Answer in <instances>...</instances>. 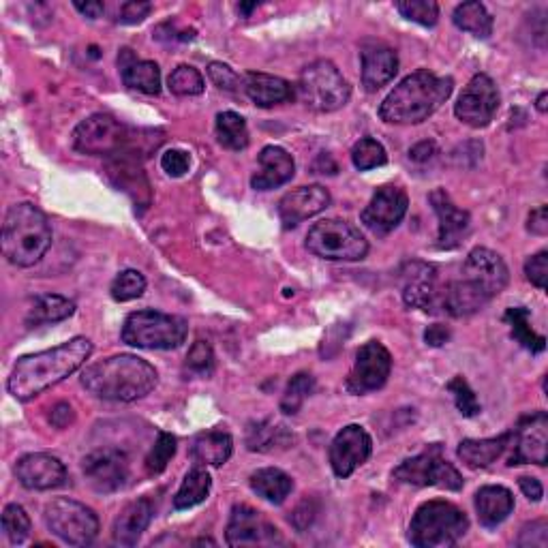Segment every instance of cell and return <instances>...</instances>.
I'll use <instances>...</instances> for the list:
<instances>
[{
  "label": "cell",
  "instance_id": "8d00e7d4",
  "mask_svg": "<svg viewBox=\"0 0 548 548\" xmlns=\"http://www.w3.org/2000/svg\"><path fill=\"white\" fill-rule=\"evenodd\" d=\"M504 319L512 328V337L519 341L525 349H529V352H534V354L544 352L546 339L542 337V334H536L534 330H531V313H529V309H525V307L508 309Z\"/></svg>",
  "mask_w": 548,
  "mask_h": 548
},
{
  "label": "cell",
  "instance_id": "be15d7a7",
  "mask_svg": "<svg viewBox=\"0 0 548 548\" xmlns=\"http://www.w3.org/2000/svg\"><path fill=\"white\" fill-rule=\"evenodd\" d=\"M255 7H257V3H251V5H240L238 9H240L242 13H251Z\"/></svg>",
  "mask_w": 548,
  "mask_h": 548
},
{
  "label": "cell",
  "instance_id": "d590c367",
  "mask_svg": "<svg viewBox=\"0 0 548 548\" xmlns=\"http://www.w3.org/2000/svg\"><path fill=\"white\" fill-rule=\"evenodd\" d=\"M210 486H212V480L208 471L202 465L193 467L180 484V489L174 497V508L189 510L197 504H202V501H206V497L210 495Z\"/></svg>",
  "mask_w": 548,
  "mask_h": 548
},
{
  "label": "cell",
  "instance_id": "f5cc1de1",
  "mask_svg": "<svg viewBox=\"0 0 548 548\" xmlns=\"http://www.w3.org/2000/svg\"><path fill=\"white\" fill-rule=\"evenodd\" d=\"M150 11H152L150 3H144V0H131V3L120 5V13L116 20L123 24H140L142 20L148 18Z\"/></svg>",
  "mask_w": 548,
  "mask_h": 548
},
{
  "label": "cell",
  "instance_id": "4fadbf2b",
  "mask_svg": "<svg viewBox=\"0 0 548 548\" xmlns=\"http://www.w3.org/2000/svg\"><path fill=\"white\" fill-rule=\"evenodd\" d=\"M512 454L508 465H527L534 463L544 467L548 461V416L546 411H534L527 414L510 431Z\"/></svg>",
  "mask_w": 548,
  "mask_h": 548
},
{
  "label": "cell",
  "instance_id": "7bdbcfd3",
  "mask_svg": "<svg viewBox=\"0 0 548 548\" xmlns=\"http://www.w3.org/2000/svg\"><path fill=\"white\" fill-rule=\"evenodd\" d=\"M144 289H146V279H144L142 272L123 270L112 281L110 292H112V298L116 302H129V300L140 298L144 294Z\"/></svg>",
  "mask_w": 548,
  "mask_h": 548
},
{
  "label": "cell",
  "instance_id": "2e32d148",
  "mask_svg": "<svg viewBox=\"0 0 548 548\" xmlns=\"http://www.w3.org/2000/svg\"><path fill=\"white\" fill-rule=\"evenodd\" d=\"M225 540L230 546H274L283 544L279 529L251 506H234Z\"/></svg>",
  "mask_w": 548,
  "mask_h": 548
},
{
  "label": "cell",
  "instance_id": "30bf717a",
  "mask_svg": "<svg viewBox=\"0 0 548 548\" xmlns=\"http://www.w3.org/2000/svg\"><path fill=\"white\" fill-rule=\"evenodd\" d=\"M45 525L58 540L71 546H88L99 536L97 514L69 497H56L45 506Z\"/></svg>",
  "mask_w": 548,
  "mask_h": 548
},
{
  "label": "cell",
  "instance_id": "83f0119b",
  "mask_svg": "<svg viewBox=\"0 0 548 548\" xmlns=\"http://www.w3.org/2000/svg\"><path fill=\"white\" fill-rule=\"evenodd\" d=\"M245 90L249 99L260 108H272V105L287 103L296 97L292 84L268 73H249L245 78Z\"/></svg>",
  "mask_w": 548,
  "mask_h": 548
},
{
  "label": "cell",
  "instance_id": "74e56055",
  "mask_svg": "<svg viewBox=\"0 0 548 548\" xmlns=\"http://www.w3.org/2000/svg\"><path fill=\"white\" fill-rule=\"evenodd\" d=\"M217 140L223 148L245 150L249 146V129L245 118L236 112H221L217 116Z\"/></svg>",
  "mask_w": 548,
  "mask_h": 548
},
{
  "label": "cell",
  "instance_id": "9f6ffc18",
  "mask_svg": "<svg viewBox=\"0 0 548 548\" xmlns=\"http://www.w3.org/2000/svg\"><path fill=\"white\" fill-rule=\"evenodd\" d=\"M313 516H315V510L311 508L309 499H307V501H302V504L296 508V512L292 514V519H289V521L294 523V527L298 531H302V529H307L313 523Z\"/></svg>",
  "mask_w": 548,
  "mask_h": 548
},
{
  "label": "cell",
  "instance_id": "44dd1931",
  "mask_svg": "<svg viewBox=\"0 0 548 548\" xmlns=\"http://www.w3.org/2000/svg\"><path fill=\"white\" fill-rule=\"evenodd\" d=\"M15 478L30 491H52L69 482L67 469L52 454H26L15 463Z\"/></svg>",
  "mask_w": 548,
  "mask_h": 548
},
{
  "label": "cell",
  "instance_id": "b9f144b4",
  "mask_svg": "<svg viewBox=\"0 0 548 548\" xmlns=\"http://www.w3.org/2000/svg\"><path fill=\"white\" fill-rule=\"evenodd\" d=\"M352 161L360 172L373 170V167H382L388 161L386 148L373 137H362V140L352 148Z\"/></svg>",
  "mask_w": 548,
  "mask_h": 548
},
{
  "label": "cell",
  "instance_id": "d6986e66",
  "mask_svg": "<svg viewBox=\"0 0 548 548\" xmlns=\"http://www.w3.org/2000/svg\"><path fill=\"white\" fill-rule=\"evenodd\" d=\"M373 452L371 435L358 424H349L337 433L330 444V465L339 478H349L354 471L369 461Z\"/></svg>",
  "mask_w": 548,
  "mask_h": 548
},
{
  "label": "cell",
  "instance_id": "5b68a950",
  "mask_svg": "<svg viewBox=\"0 0 548 548\" xmlns=\"http://www.w3.org/2000/svg\"><path fill=\"white\" fill-rule=\"evenodd\" d=\"M467 529V514L450 501H426L411 519L409 542L418 548H448L459 542Z\"/></svg>",
  "mask_w": 548,
  "mask_h": 548
},
{
  "label": "cell",
  "instance_id": "1f68e13d",
  "mask_svg": "<svg viewBox=\"0 0 548 548\" xmlns=\"http://www.w3.org/2000/svg\"><path fill=\"white\" fill-rule=\"evenodd\" d=\"M251 489L260 495L262 499L270 501V504H283V501L289 497L294 489V482L289 478L285 471L277 467H266V469H257L251 476Z\"/></svg>",
  "mask_w": 548,
  "mask_h": 548
},
{
  "label": "cell",
  "instance_id": "6da1fadb",
  "mask_svg": "<svg viewBox=\"0 0 548 548\" xmlns=\"http://www.w3.org/2000/svg\"><path fill=\"white\" fill-rule=\"evenodd\" d=\"M93 354V343L75 337L54 349L20 358L9 375L7 390L18 401H33L41 392L65 382Z\"/></svg>",
  "mask_w": 548,
  "mask_h": 548
},
{
  "label": "cell",
  "instance_id": "4dcf8cb0",
  "mask_svg": "<svg viewBox=\"0 0 548 548\" xmlns=\"http://www.w3.org/2000/svg\"><path fill=\"white\" fill-rule=\"evenodd\" d=\"M234 450L232 437L223 431H204L195 435L191 444V456L195 463L210 465V467H221L230 461Z\"/></svg>",
  "mask_w": 548,
  "mask_h": 548
},
{
  "label": "cell",
  "instance_id": "680465c9",
  "mask_svg": "<svg viewBox=\"0 0 548 548\" xmlns=\"http://www.w3.org/2000/svg\"><path fill=\"white\" fill-rule=\"evenodd\" d=\"M519 486H521L523 495H525L529 501H540V499L544 497L542 484H540V480H536V478L523 476V478H519Z\"/></svg>",
  "mask_w": 548,
  "mask_h": 548
},
{
  "label": "cell",
  "instance_id": "52a82bcc",
  "mask_svg": "<svg viewBox=\"0 0 548 548\" xmlns=\"http://www.w3.org/2000/svg\"><path fill=\"white\" fill-rule=\"evenodd\" d=\"M142 137H137L116 118L108 114H93L82 120L78 129L73 131L75 150L90 157H118V155H137L135 144L140 146Z\"/></svg>",
  "mask_w": 548,
  "mask_h": 548
},
{
  "label": "cell",
  "instance_id": "3957f363",
  "mask_svg": "<svg viewBox=\"0 0 548 548\" xmlns=\"http://www.w3.org/2000/svg\"><path fill=\"white\" fill-rule=\"evenodd\" d=\"M454 90L452 78H441L431 71H416L394 86L379 105V116L390 125H418L435 114Z\"/></svg>",
  "mask_w": 548,
  "mask_h": 548
},
{
  "label": "cell",
  "instance_id": "277c9868",
  "mask_svg": "<svg viewBox=\"0 0 548 548\" xmlns=\"http://www.w3.org/2000/svg\"><path fill=\"white\" fill-rule=\"evenodd\" d=\"M52 247V225L30 202L13 204L3 223V255L18 268H30L43 260Z\"/></svg>",
  "mask_w": 548,
  "mask_h": 548
},
{
  "label": "cell",
  "instance_id": "f35d334b",
  "mask_svg": "<svg viewBox=\"0 0 548 548\" xmlns=\"http://www.w3.org/2000/svg\"><path fill=\"white\" fill-rule=\"evenodd\" d=\"M315 388V379L311 373H298L292 377V382L287 384L285 394L281 399V411L287 416H296L304 401L309 399V394Z\"/></svg>",
  "mask_w": 548,
  "mask_h": 548
},
{
  "label": "cell",
  "instance_id": "d6a6232c",
  "mask_svg": "<svg viewBox=\"0 0 548 548\" xmlns=\"http://www.w3.org/2000/svg\"><path fill=\"white\" fill-rule=\"evenodd\" d=\"M75 313V304L58 294H43L35 300L33 309H30L26 324L30 328L41 326V324H56L63 322V319H69Z\"/></svg>",
  "mask_w": 548,
  "mask_h": 548
},
{
  "label": "cell",
  "instance_id": "11a10c76",
  "mask_svg": "<svg viewBox=\"0 0 548 548\" xmlns=\"http://www.w3.org/2000/svg\"><path fill=\"white\" fill-rule=\"evenodd\" d=\"M73 420H75V414L69 403H58L50 414V422L56 426V429H67Z\"/></svg>",
  "mask_w": 548,
  "mask_h": 548
},
{
  "label": "cell",
  "instance_id": "cb8c5ba5",
  "mask_svg": "<svg viewBox=\"0 0 548 548\" xmlns=\"http://www.w3.org/2000/svg\"><path fill=\"white\" fill-rule=\"evenodd\" d=\"M262 170L251 178V187L255 191H270L289 182L296 174L294 157L281 146H266L260 152Z\"/></svg>",
  "mask_w": 548,
  "mask_h": 548
},
{
  "label": "cell",
  "instance_id": "7c38bea8",
  "mask_svg": "<svg viewBox=\"0 0 548 548\" xmlns=\"http://www.w3.org/2000/svg\"><path fill=\"white\" fill-rule=\"evenodd\" d=\"M508 279H510V272L506 262L491 249L478 247L467 255L461 281L467 287L474 289L482 300L491 302L495 296L504 292Z\"/></svg>",
  "mask_w": 548,
  "mask_h": 548
},
{
  "label": "cell",
  "instance_id": "c3c4849f",
  "mask_svg": "<svg viewBox=\"0 0 548 548\" xmlns=\"http://www.w3.org/2000/svg\"><path fill=\"white\" fill-rule=\"evenodd\" d=\"M208 78L212 80V84H215L217 88L227 90V93H236V90L240 88V78L230 65L210 63L208 65Z\"/></svg>",
  "mask_w": 548,
  "mask_h": 548
},
{
  "label": "cell",
  "instance_id": "f907efd6",
  "mask_svg": "<svg viewBox=\"0 0 548 548\" xmlns=\"http://www.w3.org/2000/svg\"><path fill=\"white\" fill-rule=\"evenodd\" d=\"M519 546H538V548H546L548 544V523L544 519L527 523L521 529V536L516 540Z\"/></svg>",
  "mask_w": 548,
  "mask_h": 548
},
{
  "label": "cell",
  "instance_id": "d4e9b609",
  "mask_svg": "<svg viewBox=\"0 0 548 548\" xmlns=\"http://www.w3.org/2000/svg\"><path fill=\"white\" fill-rule=\"evenodd\" d=\"M399 71V56L386 45H373L362 50V86L369 93H377L394 80Z\"/></svg>",
  "mask_w": 548,
  "mask_h": 548
},
{
  "label": "cell",
  "instance_id": "9a60e30c",
  "mask_svg": "<svg viewBox=\"0 0 548 548\" xmlns=\"http://www.w3.org/2000/svg\"><path fill=\"white\" fill-rule=\"evenodd\" d=\"M390 371L392 356L388 349L379 341H369L358 349L354 369L349 371L345 386L352 394H367L382 388L388 382Z\"/></svg>",
  "mask_w": 548,
  "mask_h": 548
},
{
  "label": "cell",
  "instance_id": "7402d4cb",
  "mask_svg": "<svg viewBox=\"0 0 548 548\" xmlns=\"http://www.w3.org/2000/svg\"><path fill=\"white\" fill-rule=\"evenodd\" d=\"M332 202L330 191L322 185H309L300 187L283 195L279 202V217L285 230H292V227L300 225L319 212H324Z\"/></svg>",
  "mask_w": 548,
  "mask_h": 548
},
{
  "label": "cell",
  "instance_id": "e0dca14e",
  "mask_svg": "<svg viewBox=\"0 0 548 548\" xmlns=\"http://www.w3.org/2000/svg\"><path fill=\"white\" fill-rule=\"evenodd\" d=\"M84 476L97 493H116L129 480V459L123 450L101 448L84 459Z\"/></svg>",
  "mask_w": 548,
  "mask_h": 548
},
{
  "label": "cell",
  "instance_id": "484cf974",
  "mask_svg": "<svg viewBox=\"0 0 548 548\" xmlns=\"http://www.w3.org/2000/svg\"><path fill=\"white\" fill-rule=\"evenodd\" d=\"M152 514H155V506H152V501L148 497L131 501V504L125 506L123 512L118 514V519L114 521V527H112L114 542L120 546H135L137 540H140L144 531L148 529Z\"/></svg>",
  "mask_w": 548,
  "mask_h": 548
},
{
  "label": "cell",
  "instance_id": "94428289",
  "mask_svg": "<svg viewBox=\"0 0 548 548\" xmlns=\"http://www.w3.org/2000/svg\"><path fill=\"white\" fill-rule=\"evenodd\" d=\"M73 7L78 9L80 13H84L86 18H90V20H97V18H101V15L105 13V5L103 3H73Z\"/></svg>",
  "mask_w": 548,
  "mask_h": 548
},
{
  "label": "cell",
  "instance_id": "f6af8a7d",
  "mask_svg": "<svg viewBox=\"0 0 548 548\" xmlns=\"http://www.w3.org/2000/svg\"><path fill=\"white\" fill-rule=\"evenodd\" d=\"M3 529L11 544H22L30 536V519L22 506L9 504L3 512Z\"/></svg>",
  "mask_w": 548,
  "mask_h": 548
},
{
  "label": "cell",
  "instance_id": "8fae6325",
  "mask_svg": "<svg viewBox=\"0 0 548 548\" xmlns=\"http://www.w3.org/2000/svg\"><path fill=\"white\" fill-rule=\"evenodd\" d=\"M394 480L411 486H439L446 491H461L463 476L441 456V448L435 444L426 452L403 461L394 469Z\"/></svg>",
  "mask_w": 548,
  "mask_h": 548
},
{
  "label": "cell",
  "instance_id": "60d3db41",
  "mask_svg": "<svg viewBox=\"0 0 548 548\" xmlns=\"http://www.w3.org/2000/svg\"><path fill=\"white\" fill-rule=\"evenodd\" d=\"M174 454H176V437L161 431L155 441V446H152V450L148 452L146 461H144L148 476L163 474L167 465H170V461L174 459Z\"/></svg>",
  "mask_w": 548,
  "mask_h": 548
},
{
  "label": "cell",
  "instance_id": "9c48e42d",
  "mask_svg": "<svg viewBox=\"0 0 548 548\" xmlns=\"http://www.w3.org/2000/svg\"><path fill=\"white\" fill-rule=\"evenodd\" d=\"M307 249L328 262H360L369 253V242L356 225L341 219H326L309 230Z\"/></svg>",
  "mask_w": 548,
  "mask_h": 548
},
{
  "label": "cell",
  "instance_id": "836d02e7",
  "mask_svg": "<svg viewBox=\"0 0 548 548\" xmlns=\"http://www.w3.org/2000/svg\"><path fill=\"white\" fill-rule=\"evenodd\" d=\"M289 444H292V435L277 422H257L247 431V448L251 452H274L279 448H289Z\"/></svg>",
  "mask_w": 548,
  "mask_h": 548
},
{
  "label": "cell",
  "instance_id": "bcb514c9",
  "mask_svg": "<svg viewBox=\"0 0 548 548\" xmlns=\"http://www.w3.org/2000/svg\"><path fill=\"white\" fill-rule=\"evenodd\" d=\"M448 392L454 397L456 409H459L465 418H474L482 411L474 390L469 388V384L465 382L463 377H454L452 382L448 384Z\"/></svg>",
  "mask_w": 548,
  "mask_h": 548
},
{
  "label": "cell",
  "instance_id": "5bb4252c",
  "mask_svg": "<svg viewBox=\"0 0 548 548\" xmlns=\"http://www.w3.org/2000/svg\"><path fill=\"white\" fill-rule=\"evenodd\" d=\"M499 110V90L489 75L478 73L469 80L459 101L454 105L456 118L467 127L482 129L493 120Z\"/></svg>",
  "mask_w": 548,
  "mask_h": 548
},
{
  "label": "cell",
  "instance_id": "7a4b0ae2",
  "mask_svg": "<svg viewBox=\"0 0 548 548\" xmlns=\"http://www.w3.org/2000/svg\"><path fill=\"white\" fill-rule=\"evenodd\" d=\"M159 375L150 362L120 354L90 364L82 373V386L103 401L131 403L155 390Z\"/></svg>",
  "mask_w": 548,
  "mask_h": 548
},
{
  "label": "cell",
  "instance_id": "816d5d0a",
  "mask_svg": "<svg viewBox=\"0 0 548 548\" xmlns=\"http://www.w3.org/2000/svg\"><path fill=\"white\" fill-rule=\"evenodd\" d=\"M189 165H191V159H189L187 152H182V150H167V152H163V157H161L163 172H167L174 178L185 176L189 172Z\"/></svg>",
  "mask_w": 548,
  "mask_h": 548
},
{
  "label": "cell",
  "instance_id": "681fc988",
  "mask_svg": "<svg viewBox=\"0 0 548 548\" xmlns=\"http://www.w3.org/2000/svg\"><path fill=\"white\" fill-rule=\"evenodd\" d=\"M525 274L527 279L534 283L538 289H546L548 283V251H540L534 257H529L525 262Z\"/></svg>",
  "mask_w": 548,
  "mask_h": 548
},
{
  "label": "cell",
  "instance_id": "ffe728a7",
  "mask_svg": "<svg viewBox=\"0 0 548 548\" xmlns=\"http://www.w3.org/2000/svg\"><path fill=\"white\" fill-rule=\"evenodd\" d=\"M403 300L411 309H422L426 313H435L439 307V285L437 268L426 262H407L401 270Z\"/></svg>",
  "mask_w": 548,
  "mask_h": 548
},
{
  "label": "cell",
  "instance_id": "91938a15",
  "mask_svg": "<svg viewBox=\"0 0 548 548\" xmlns=\"http://www.w3.org/2000/svg\"><path fill=\"white\" fill-rule=\"evenodd\" d=\"M435 152H437L435 142H420V144H416L414 148L409 150V159L416 161V163H424V161L433 159Z\"/></svg>",
  "mask_w": 548,
  "mask_h": 548
},
{
  "label": "cell",
  "instance_id": "4316f807",
  "mask_svg": "<svg viewBox=\"0 0 548 548\" xmlns=\"http://www.w3.org/2000/svg\"><path fill=\"white\" fill-rule=\"evenodd\" d=\"M120 73H123V82L131 90L144 95H159L161 93V69L152 60H137L131 50H123L118 56Z\"/></svg>",
  "mask_w": 548,
  "mask_h": 548
},
{
  "label": "cell",
  "instance_id": "f1b7e54d",
  "mask_svg": "<svg viewBox=\"0 0 548 548\" xmlns=\"http://www.w3.org/2000/svg\"><path fill=\"white\" fill-rule=\"evenodd\" d=\"M510 431L489 439H463L459 444V459L471 469H484L493 465L501 454L510 448Z\"/></svg>",
  "mask_w": 548,
  "mask_h": 548
},
{
  "label": "cell",
  "instance_id": "6125c7cd",
  "mask_svg": "<svg viewBox=\"0 0 548 548\" xmlns=\"http://www.w3.org/2000/svg\"><path fill=\"white\" fill-rule=\"evenodd\" d=\"M546 99H548V95L546 93H542L540 97H538V110L544 114L546 112Z\"/></svg>",
  "mask_w": 548,
  "mask_h": 548
},
{
  "label": "cell",
  "instance_id": "f546056e",
  "mask_svg": "<svg viewBox=\"0 0 548 548\" xmlns=\"http://www.w3.org/2000/svg\"><path fill=\"white\" fill-rule=\"evenodd\" d=\"M476 510L484 527H497L512 514L514 495L506 486H482L476 493Z\"/></svg>",
  "mask_w": 548,
  "mask_h": 548
},
{
  "label": "cell",
  "instance_id": "6f0895ef",
  "mask_svg": "<svg viewBox=\"0 0 548 548\" xmlns=\"http://www.w3.org/2000/svg\"><path fill=\"white\" fill-rule=\"evenodd\" d=\"M424 341H426V345H431V347L446 345L450 341V330L446 326H441V324L429 326L424 332Z\"/></svg>",
  "mask_w": 548,
  "mask_h": 548
},
{
  "label": "cell",
  "instance_id": "ab89813d",
  "mask_svg": "<svg viewBox=\"0 0 548 548\" xmlns=\"http://www.w3.org/2000/svg\"><path fill=\"white\" fill-rule=\"evenodd\" d=\"M204 78L202 73L191 65H180L172 71L170 80H167V88L172 90L176 97H195L204 93Z\"/></svg>",
  "mask_w": 548,
  "mask_h": 548
},
{
  "label": "cell",
  "instance_id": "7dc6e473",
  "mask_svg": "<svg viewBox=\"0 0 548 548\" xmlns=\"http://www.w3.org/2000/svg\"><path fill=\"white\" fill-rule=\"evenodd\" d=\"M187 369L197 375H210L215 369V352H212L210 343L195 341L187 354Z\"/></svg>",
  "mask_w": 548,
  "mask_h": 548
},
{
  "label": "cell",
  "instance_id": "ee69618b",
  "mask_svg": "<svg viewBox=\"0 0 548 548\" xmlns=\"http://www.w3.org/2000/svg\"><path fill=\"white\" fill-rule=\"evenodd\" d=\"M397 9L403 18L422 26H435L439 20V5L433 0H401Z\"/></svg>",
  "mask_w": 548,
  "mask_h": 548
},
{
  "label": "cell",
  "instance_id": "8992f818",
  "mask_svg": "<svg viewBox=\"0 0 548 548\" xmlns=\"http://www.w3.org/2000/svg\"><path fill=\"white\" fill-rule=\"evenodd\" d=\"M187 334V319L144 309L125 319L120 339L137 349H176L187 341Z\"/></svg>",
  "mask_w": 548,
  "mask_h": 548
},
{
  "label": "cell",
  "instance_id": "ba28073f",
  "mask_svg": "<svg viewBox=\"0 0 548 548\" xmlns=\"http://www.w3.org/2000/svg\"><path fill=\"white\" fill-rule=\"evenodd\" d=\"M298 97L313 112H337L352 97V86L330 60H315L298 80Z\"/></svg>",
  "mask_w": 548,
  "mask_h": 548
},
{
  "label": "cell",
  "instance_id": "e575fe53",
  "mask_svg": "<svg viewBox=\"0 0 548 548\" xmlns=\"http://www.w3.org/2000/svg\"><path fill=\"white\" fill-rule=\"evenodd\" d=\"M452 22L465 33L476 35L480 39H489L493 35V15L478 0H469L454 9Z\"/></svg>",
  "mask_w": 548,
  "mask_h": 548
},
{
  "label": "cell",
  "instance_id": "603a6c76",
  "mask_svg": "<svg viewBox=\"0 0 548 548\" xmlns=\"http://www.w3.org/2000/svg\"><path fill=\"white\" fill-rule=\"evenodd\" d=\"M429 202H431L435 215L439 219L437 247L446 249V251L456 249L469 232V225H471L469 212L456 206L444 189H435L429 195Z\"/></svg>",
  "mask_w": 548,
  "mask_h": 548
},
{
  "label": "cell",
  "instance_id": "ac0fdd59",
  "mask_svg": "<svg viewBox=\"0 0 548 548\" xmlns=\"http://www.w3.org/2000/svg\"><path fill=\"white\" fill-rule=\"evenodd\" d=\"M409 208L407 193L401 187H382L377 189L371 197L369 206L362 210V223L364 227L377 236H388L399 227V223L405 219Z\"/></svg>",
  "mask_w": 548,
  "mask_h": 548
},
{
  "label": "cell",
  "instance_id": "db71d44e",
  "mask_svg": "<svg viewBox=\"0 0 548 548\" xmlns=\"http://www.w3.org/2000/svg\"><path fill=\"white\" fill-rule=\"evenodd\" d=\"M527 230L531 234H536V236H546L548 234V210H546V206L531 210Z\"/></svg>",
  "mask_w": 548,
  "mask_h": 548
}]
</instances>
